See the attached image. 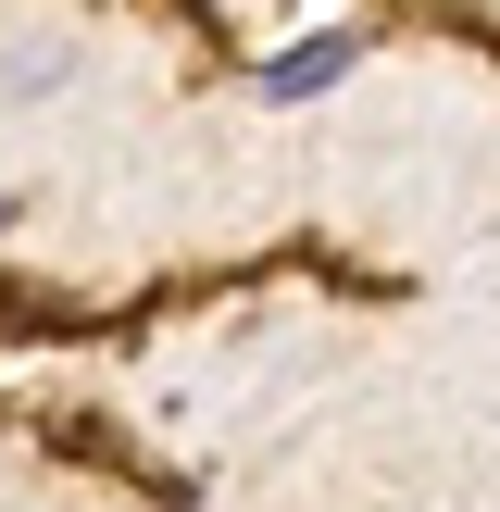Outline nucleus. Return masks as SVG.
Masks as SVG:
<instances>
[{"mask_svg":"<svg viewBox=\"0 0 500 512\" xmlns=\"http://www.w3.org/2000/svg\"><path fill=\"white\" fill-rule=\"evenodd\" d=\"M350 63H363V25H313L300 50H275V63L250 75V100H263V113H300V100L350 88Z\"/></svg>","mask_w":500,"mask_h":512,"instance_id":"1","label":"nucleus"},{"mask_svg":"<svg viewBox=\"0 0 500 512\" xmlns=\"http://www.w3.org/2000/svg\"><path fill=\"white\" fill-rule=\"evenodd\" d=\"M75 88V50L63 38H13V63H0V100H63Z\"/></svg>","mask_w":500,"mask_h":512,"instance_id":"2","label":"nucleus"},{"mask_svg":"<svg viewBox=\"0 0 500 512\" xmlns=\"http://www.w3.org/2000/svg\"><path fill=\"white\" fill-rule=\"evenodd\" d=\"M0 225H13V213H0Z\"/></svg>","mask_w":500,"mask_h":512,"instance_id":"4","label":"nucleus"},{"mask_svg":"<svg viewBox=\"0 0 500 512\" xmlns=\"http://www.w3.org/2000/svg\"><path fill=\"white\" fill-rule=\"evenodd\" d=\"M175 512H200V500H175Z\"/></svg>","mask_w":500,"mask_h":512,"instance_id":"3","label":"nucleus"}]
</instances>
